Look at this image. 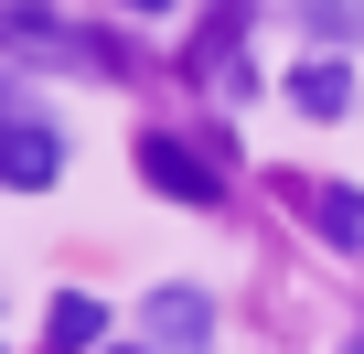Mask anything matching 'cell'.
I'll use <instances>...</instances> for the list:
<instances>
[{
	"label": "cell",
	"instance_id": "11",
	"mask_svg": "<svg viewBox=\"0 0 364 354\" xmlns=\"http://www.w3.org/2000/svg\"><path fill=\"white\" fill-rule=\"evenodd\" d=\"M97 354H129V343H97Z\"/></svg>",
	"mask_w": 364,
	"mask_h": 354
},
{
	"label": "cell",
	"instance_id": "6",
	"mask_svg": "<svg viewBox=\"0 0 364 354\" xmlns=\"http://www.w3.org/2000/svg\"><path fill=\"white\" fill-rule=\"evenodd\" d=\"M97 343H107V301L97 290H65L54 301V354H97Z\"/></svg>",
	"mask_w": 364,
	"mask_h": 354
},
{
	"label": "cell",
	"instance_id": "1",
	"mask_svg": "<svg viewBox=\"0 0 364 354\" xmlns=\"http://www.w3.org/2000/svg\"><path fill=\"white\" fill-rule=\"evenodd\" d=\"M0 54H33V65H75V76H107L118 54L75 22H43V11H0Z\"/></svg>",
	"mask_w": 364,
	"mask_h": 354
},
{
	"label": "cell",
	"instance_id": "4",
	"mask_svg": "<svg viewBox=\"0 0 364 354\" xmlns=\"http://www.w3.org/2000/svg\"><path fill=\"white\" fill-rule=\"evenodd\" d=\"M139 183H150V194H182V204H215V194H225V183H215V161H193V150L161 140V129L139 140Z\"/></svg>",
	"mask_w": 364,
	"mask_h": 354
},
{
	"label": "cell",
	"instance_id": "2",
	"mask_svg": "<svg viewBox=\"0 0 364 354\" xmlns=\"http://www.w3.org/2000/svg\"><path fill=\"white\" fill-rule=\"evenodd\" d=\"M139 333H150V354H204L215 343V301L204 290H150L139 301Z\"/></svg>",
	"mask_w": 364,
	"mask_h": 354
},
{
	"label": "cell",
	"instance_id": "7",
	"mask_svg": "<svg viewBox=\"0 0 364 354\" xmlns=\"http://www.w3.org/2000/svg\"><path fill=\"white\" fill-rule=\"evenodd\" d=\"M311 215H321L332 247H364V194H311Z\"/></svg>",
	"mask_w": 364,
	"mask_h": 354
},
{
	"label": "cell",
	"instance_id": "10",
	"mask_svg": "<svg viewBox=\"0 0 364 354\" xmlns=\"http://www.w3.org/2000/svg\"><path fill=\"white\" fill-rule=\"evenodd\" d=\"M0 118H11V86H0Z\"/></svg>",
	"mask_w": 364,
	"mask_h": 354
},
{
	"label": "cell",
	"instance_id": "5",
	"mask_svg": "<svg viewBox=\"0 0 364 354\" xmlns=\"http://www.w3.org/2000/svg\"><path fill=\"white\" fill-rule=\"evenodd\" d=\"M289 97H300L311 118H343V108H353V76H343V54H311V65L289 76Z\"/></svg>",
	"mask_w": 364,
	"mask_h": 354
},
{
	"label": "cell",
	"instance_id": "8",
	"mask_svg": "<svg viewBox=\"0 0 364 354\" xmlns=\"http://www.w3.org/2000/svg\"><path fill=\"white\" fill-rule=\"evenodd\" d=\"M300 22H311L321 43H353V33H364V0H300Z\"/></svg>",
	"mask_w": 364,
	"mask_h": 354
},
{
	"label": "cell",
	"instance_id": "3",
	"mask_svg": "<svg viewBox=\"0 0 364 354\" xmlns=\"http://www.w3.org/2000/svg\"><path fill=\"white\" fill-rule=\"evenodd\" d=\"M54 172H65V140L43 118H0V183H11V194H43Z\"/></svg>",
	"mask_w": 364,
	"mask_h": 354
},
{
	"label": "cell",
	"instance_id": "12",
	"mask_svg": "<svg viewBox=\"0 0 364 354\" xmlns=\"http://www.w3.org/2000/svg\"><path fill=\"white\" fill-rule=\"evenodd\" d=\"M343 354H364V333H353V343H343Z\"/></svg>",
	"mask_w": 364,
	"mask_h": 354
},
{
	"label": "cell",
	"instance_id": "9",
	"mask_svg": "<svg viewBox=\"0 0 364 354\" xmlns=\"http://www.w3.org/2000/svg\"><path fill=\"white\" fill-rule=\"evenodd\" d=\"M129 11H171V0H129Z\"/></svg>",
	"mask_w": 364,
	"mask_h": 354
}]
</instances>
